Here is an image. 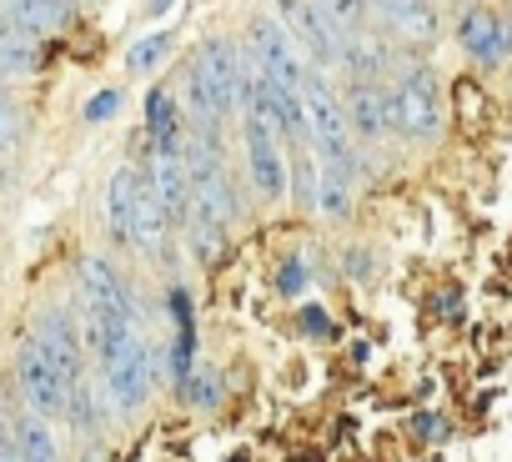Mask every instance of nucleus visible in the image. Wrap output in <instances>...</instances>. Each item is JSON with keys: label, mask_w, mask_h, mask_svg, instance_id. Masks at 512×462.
<instances>
[{"label": "nucleus", "mask_w": 512, "mask_h": 462, "mask_svg": "<svg viewBox=\"0 0 512 462\" xmlns=\"http://www.w3.org/2000/svg\"><path fill=\"white\" fill-rule=\"evenodd\" d=\"M251 51H256V71H262L272 86H287V91H302L307 81V66L292 46V36L282 31V21L262 16V21H251Z\"/></svg>", "instance_id": "nucleus-7"}, {"label": "nucleus", "mask_w": 512, "mask_h": 462, "mask_svg": "<svg viewBox=\"0 0 512 462\" xmlns=\"http://www.w3.org/2000/svg\"><path fill=\"white\" fill-rule=\"evenodd\" d=\"M41 66V36L11 26V21H0V71L6 76H26Z\"/></svg>", "instance_id": "nucleus-17"}, {"label": "nucleus", "mask_w": 512, "mask_h": 462, "mask_svg": "<svg viewBox=\"0 0 512 462\" xmlns=\"http://www.w3.org/2000/svg\"><path fill=\"white\" fill-rule=\"evenodd\" d=\"M146 126H151V141H156V146H176V141H181L176 101H171L166 91H151V96H146Z\"/></svg>", "instance_id": "nucleus-22"}, {"label": "nucleus", "mask_w": 512, "mask_h": 462, "mask_svg": "<svg viewBox=\"0 0 512 462\" xmlns=\"http://www.w3.org/2000/svg\"><path fill=\"white\" fill-rule=\"evenodd\" d=\"M246 166H251V181H256V191H262V196H287L292 171H287V156H282V141L277 136L246 131Z\"/></svg>", "instance_id": "nucleus-11"}, {"label": "nucleus", "mask_w": 512, "mask_h": 462, "mask_svg": "<svg viewBox=\"0 0 512 462\" xmlns=\"http://www.w3.org/2000/svg\"><path fill=\"white\" fill-rule=\"evenodd\" d=\"M277 11H282V31L292 36V46H302L322 66H337V31L317 16L312 0H277Z\"/></svg>", "instance_id": "nucleus-10"}, {"label": "nucleus", "mask_w": 512, "mask_h": 462, "mask_svg": "<svg viewBox=\"0 0 512 462\" xmlns=\"http://www.w3.org/2000/svg\"><path fill=\"white\" fill-rule=\"evenodd\" d=\"M161 201V211L171 221H186V206H191V161H186V141L176 146H156L151 156V181H146Z\"/></svg>", "instance_id": "nucleus-9"}, {"label": "nucleus", "mask_w": 512, "mask_h": 462, "mask_svg": "<svg viewBox=\"0 0 512 462\" xmlns=\"http://www.w3.org/2000/svg\"><path fill=\"white\" fill-rule=\"evenodd\" d=\"M342 111H347V126L362 131V136H387L392 131V96L382 86H372V81L352 86V96H347Z\"/></svg>", "instance_id": "nucleus-13"}, {"label": "nucleus", "mask_w": 512, "mask_h": 462, "mask_svg": "<svg viewBox=\"0 0 512 462\" xmlns=\"http://www.w3.org/2000/svg\"><path fill=\"white\" fill-rule=\"evenodd\" d=\"M166 226H171V216L161 211L156 191H151V186H141V191H136V216H131V242H136L141 252H161Z\"/></svg>", "instance_id": "nucleus-16"}, {"label": "nucleus", "mask_w": 512, "mask_h": 462, "mask_svg": "<svg viewBox=\"0 0 512 462\" xmlns=\"http://www.w3.org/2000/svg\"><path fill=\"white\" fill-rule=\"evenodd\" d=\"M171 317H176L171 372H176V382H191V347H196V332H191V302H186V292H171Z\"/></svg>", "instance_id": "nucleus-20"}, {"label": "nucleus", "mask_w": 512, "mask_h": 462, "mask_svg": "<svg viewBox=\"0 0 512 462\" xmlns=\"http://www.w3.org/2000/svg\"><path fill=\"white\" fill-rule=\"evenodd\" d=\"M317 16L337 31V36H352V31H367V0H312Z\"/></svg>", "instance_id": "nucleus-23"}, {"label": "nucleus", "mask_w": 512, "mask_h": 462, "mask_svg": "<svg viewBox=\"0 0 512 462\" xmlns=\"http://www.w3.org/2000/svg\"><path fill=\"white\" fill-rule=\"evenodd\" d=\"M457 41H462V51H467L472 61H482V66H497V61L507 56V26H502L497 16H487V11H467V16L457 21Z\"/></svg>", "instance_id": "nucleus-12"}, {"label": "nucleus", "mask_w": 512, "mask_h": 462, "mask_svg": "<svg viewBox=\"0 0 512 462\" xmlns=\"http://www.w3.org/2000/svg\"><path fill=\"white\" fill-rule=\"evenodd\" d=\"M156 362H161V352L151 347L141 322L111 342V352L101 357V392H106L111 412H141V402L156 387Z\"/></svg>", "instance_id": "nucleus-2"}, {"label": "nucleus", "mask_w": 512, "mask_h": 462, "mask_svg": "<svg viewBox=\"0 0 512 462\" xmlns=\"http://www.w3.org/2000/svg\"><path fill=\"white\" fill-rule=\"evenodd\" d=\"M382 21L407 36V41H432L437 36V11H432V0H402V6H387Z\"/></svg>", "instance_id": "nucleus-19"}, {"label": "nucleus", "mask_w": 512, "mask_h": 462, "mask_svg": "<svg viewBox=\"0 0 512 462\" xmlns=\"http://www.w3.org/2000/svg\"><path fill=\"white\" fill-rule=\"evenodd\" d=\"M302 106H307V141L317 146L322 166L352 176V126H347V111L337 106V96L327 91V81L312 76V71L302 81Z\"/></svg>", "instance_id": "nucleus-3"}, {"label": "nucleus", "mask_w": 512, "mask_h": 462, "mask_svg": "<svg viewBox=\"0 0 512 462\" xmlns=\"http://www.w3.org/2000/svg\"><path fill=\"white\" fill-rule=\"evenodd\" d=\"M21 462H61V447L51 437V422L46 417H21L11 422V442H6Z\"/></svg>", "instance_id": "nucleus-15"}, {"label": "nucleus", "mask_w": 512, "mask_h": 462, "mask_svg": "<svg viewBox=\"0 0 512 462\" xmlns=\"http://www.w3.org/2000/svg\"><path fill=\"white\" fill-rule=\"evenodd\" d=\"M0 462H21V457H16L11 447H0Z\"/></svg>", "instance_id": "nucleus-29"}, {"label": "nucleus", "mask_w": 512, "mask_h": 462, "mask_svg": "<svg viewBox=\"0 0 512 462\" xmlns=\"http://www.w3.org/2000/svg\"><path fill=\"white\" fill-rule=\"evenodd\" d=\"M191 71L201 76V86L211 91V101H216L221 116H231V111L241 106V96H246V66H241V51H236L231 41L211 36V41L201 46V56L191 61Z\"/></svg>", "instance_id": "nucleus-5"}, {"label": "nucleus", "mask_w": 512, "mask_h": 462, "mask_svg": "<svg viewBox=\"0 0 512 462\" xmlns=\"http://www.w3.org/2000/svg\"><path fill=\"white\" fill-rule=\"evenodd\" d=\"M41 352H46V362L76 387L81 382V372H86V337L76 332V317L66 312V307H46L41 317H36V337H31Z\"/></svg>", "instance_id": "nucleus-8"}, {"label": "nucleus", "mask_w": 512, "mask_h": 462, "mask_svg": "<svg viewBox=\"0 0 512 462\" xmlns=\"http://www.w3.org/2000/svg\"><path fill=\"white\" fill-rule=\"evenodd\" d=\"M81 317H86V342L106 357L116 337L136 327V302L121 282V272L101 257L81 262Z\"/></svg>", "instance_id": "nucleus-1"}, {"label": "nucleus", "mask_w": 512, "mask_h": 462, "mask_svg": "<svg viewBox=\"0 0 512 462\" xmlns=\"http://www.w3.org/2000/svg\"><path fill=\"white\" fill-rule=\"evenodd\" d=\"M392 126L412 141H432L442 131V96L427 66H407L402 86L392 91Z\"/></svg>", "instance_id": "nucleus-4"}, {"label": "nucleus", "mask_w": 512, "mask_h": 462, "mask_svg": "<svg viewBox=\"0 0 512 462\" xmlns=\"http://www.w3.org/2000/svg\"><path fill=\"white\" fill-rule=\"evenodd\" d=\"M302 282H307L302 262H287V272H282V292H302Z\"/></svg>", "instance_id": "nucleus-27"}, {"label": "nucleus", "mask_w": 512, "mask_h": 462, "mask_svg": "<svg viewBox=\"0 0 512 462\" xmlns=\"http://www.w3.org/2000/svg\"><path fill=\"white\" fill-rule=\"evenodd\" d=\"M136 191H141V181H136V171H131V166H121V171L111 176V186H106V216H111V231H116L121 242H131Z\"/></svg>", "instance_id": "nucleus-18"}, {"label": "nucleus", "mask_w": 512, "mask_h": 462, "mask_svg": "<svg viewBox=\"0 0 512 462\" xmlns=\"http://www.w3.org/2000/svg\"><path fill=\"white\" fill-rule=\"evenodd\" d=\"M317 206H322L327 216H347V211H352V176L322 166V176H317Z\"/></svg>", "instance_id": "nucleus-24"}, {"label": "nucleus", "mask_w": 512, "mask_h": 462, "mask_svg": "<svg viewBox=\"0 0 512 462\" xmlns=\"http://www.w3.org/2000/svg\"><path fill=\"white\" fill-rule=\"evenodd\" d=\"M11 136H16V111L0 101V146H11Z\"/></svg>", "instance_id": "nucleus-28"}, {"label": "nucleus", "mask_w": 512, "mask_h": 462, "mask_svg": "<svg viewBox=\"0 0 512 462\" xmlns=\"http://www.w3.org/2000/svg\"><path fill=\"white\" fill-rule=\"evenodd\" d=\"M106 412H111V402H106V392H101V387H86V382H76V387H71V397H66V417H71V427L96 432Z\"/></svg>", "instance_id": "nucleus-21"}, {"label": "nucleus", "mask_w": 512, "mask_h": 462, "mask_svg": "<svg viewBox=\"0 0 512 462\" xmlns=\"http://www.w3.org/2000/svg\"><path fill=\"white\" fill-rule=\"evenodd\" d=\"M16 382H21V397H26V407H31V417H66V397H71V382L46 362V352L36 347V342H26L21 347V357H16Z\"/></svg>", "instance_id": "nucleus-6"}, {"label": "nucleus", "mask_w": 512, "mask_h": 462, "mask_svg": "<svg viewBox=\"0 0 512 462\" xmlns=\"http://www.w3.org/2000/svg\"><path fill=\"white\" fill-rule=\"evenodd\" d=\"M166 51H171V31H156V36H146V41H136V46H131L126 66H131L136 76H146V71H151V66H156Z\"/></svg>", "instance_id": "nucleus-25"}, {"label": "nucleus", "mask_w": 512, "mask_h": 462, "mask_svg": "<svg viewBox=\"0 0 512 462\" xmlns=\"http://www.w3.org/2000/svg\"><path fill=\"white\" fill-rule=\"evenodd\" d=\"M0 21H11L31 36H51L71 21V0H0Z\"/></svg>", "instance_id": "nucleus-14"}, {"label": "nucleus", "mask_w": 512, "mask_h": 462, "mask_svg": "<svg viewBox=\"0 0 512 462\" xmlns=\"http://www.w3.org/2000/svg\"><path fill=\"white\" fill-rule=\"evenodd\" d=\"M116 111H121V91H96L91 106H86V121H106V116H116Z\"/></svg>", "instance_id": "nucleus-26"}]
</instances>
